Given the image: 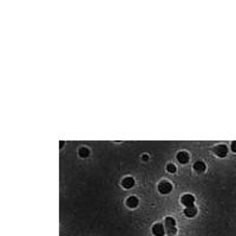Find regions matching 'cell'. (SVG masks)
I'll return each instance as SVG.
<instances>
[{"instance_id": "5", "label": "cell", "mask_w": 236, "mask_h": 236, "mask_svg": "<svg viewBox=\"0 0 236 236\" xmlns=\"http://www.w3.org/2000/svg\"><path fill=\"white\" fill-rule=\"evenodd\" d=\"M177 159H178V162L180 163L185 164V163L189 161V154L188 152H185V151H180V152L177 154Z\"/></svg>"}, {"instance_id": "6", "label": "cell", "mask_w": 236, "mask_h": 236, "mask_svg": "<svg viewBox=\"0 0 236 236\" xmlns=\"http://www.w3.org/2000/svg\"><path fill=\"white\" fill-rule=\"evenodd\" d=\"M134 184H135V180H134L132 177H125V178L122 181V185H123L125 189L132 188Z\"/></svg>"}, {"instance_id": "13", "label": "cell", "mask_w": 236, "mask_h": 236, "mask_svg": "<svg viewBox=\"0 0 236 236\" xmlns=\"http://www.w3.org/2000/svg\"><path fill=\"white\" fill-rule=\"evenodd\" d=\"M167 233H168V235L174 236V235H176V233H177V229H176V228H174V229L167 230Z\"/></svg>"}, {"instance_id": "2", "label": "cell", "mask_w": 236, "mask_h": 236, "mask_svg": "<svg viewBox=\"0 0 236 236\" xmlns=\"http://www.w3.org/2000/svg\"><path fill=\"white\" fill-rule=\"evenodd\" d=\"M213 151H214V154L216 156H218V157H226L227 154H228V148L226 147V145H216L215 148L213 149Z\"/></svg>"}, {"instance_id": "14", "label": "cell", "mask_w": 236, "mask_h": 236, "mask_svg": "<svg viewBox=\"0 0 236 236\" xmlns=\"http://www.w3.org/2000/svg\"><path fill=\"white\" fill-rule=\"evenodd\" d=\"M231 151H234V152H236V141L231 143Z\"/></svg>"}, {"instance_id": "11", "label": "cell", "mask_w": 236, "mask_h": 236, "mask_svg": "<svg viewBox=\"0 0 236 236\" xmlns=\"http://www.w3.org/2000/svg\"><path fill=\"white\" fill-rule=\"evenodd\" d=\"M90 155V150L88 148H85V147H83V148L79 149V156L83 157V158H85V157H88Z\"/></svg>"}, {"instance_id": "9", "label": "cell", "mask_w": 236, "mask_h": 236, "mask_svg": "<svg viewBox=\"0 0 236 236\" xmlns=\"http://www.w3.org/2000/svg\"><path fill=\"white\" fill-rule=\"evenodd\" d=\"M196 214H197V209L194 205L193 207H188L184 210V215L187 216V217H194V216H196Z\"/></svg>"}, {"instance_id": "1", "label": "cell", "mask_w": 236, "mask_h": 236, "mask_svg": "<svg viewBox=\"0 0 236 236\" xmlns=\"http://www.w3.org/2000/svg\"><path fill=\"white\" fill-rule=\"evenodd\" d=\"M171 189H172V185H171V183L169 182V181H162L158 184V191L161 194H164V195L169 194L171 191Z\"/></svg>"}, {"instance_id": "15", "label": "cell", "mask_w": 236, "mask_h": 236, "mask_svg": "<svg viewBox=\"0 0 236 236\" xmlns=\"http://www.w3.org/2000/svg\"><path fill=\"white\" fill-rule=\"evenodd\" d=\"M148 159H149V156H147V155L143 156V161H148Z\"/></svg>"}, {"instance_id": "10", "label": "cell", "mask_w": 236, "mask_h": 236, "mask_svg": "<svg viewBox=\"0 0 236 236\" xmlns=\"http://www.w3.org/2000/svg\"><path fill=\"white\" fill-rule=\"evenodd\" d=\"M205 164L202 162V161H197V162L194 164V169H195V171H197L198 174H201V172H203L204 170H205Z\"/></svg>"}, {"instance_id": "4", "label": "cell", "mask_w": 236, "mask_h": 236, "mask_svg": "<svg viewBox=\"0 0 236 236\" xmlns=\"http://www.w3.org/2000/svg\"><path fill=\"white\" fill-rule=\"evenodd\" d=\"M164 233H165V230H164L163 224H161V223H156V224H154V227H152V234H154V235L163 236L164 235Z\"/></svg>"}, {"instance_id": "7", "label": "cell", "mask_w": 236, "mask_h": 236, "mask_svg": "<svg viewBox=\"0 0 236 236\" xmlns=\"http://www.w3.org/2000/svg\"><path fill=\"white\" fill-rule=\"evenodd\" d=\"M164 224H165V228L167 230H170V229H174L176 228V221L175 218H172V217H167L165 218V221H164Z\"/></svg>"}, {"instance_id": "3", "label": "cell", "mask_w": 236, "mask_h": 236, "mask_svg": "<svg viewBox=\"0 0 236 236\" xmlns=\"http://www.w3.org/2000/svg\"><path fill=\"white\" fill-rule=\"evenodd\" d=\"M194 202H195V197L190 194H187V195H183L181 197V203L183 205H185L187 208L188 207H193L194 205Z\"/></svg>"}, {"instance_id": "8", "label": "cell", "mask_w": 236, "mask_h": 236, "mask_svg": "<svg viewBox=\"0 0 236 236\" xmlns=\"http://www.w3.org/2000/svg\"><path fill=\"white\" fill-rule=\"evenodd\" d=\"M126 205H128L129 208H136L138 205V198L135 197V196L129 197L128 200H126Z\"/></svg>"}, {"instance_id": "12", "label": "cell", "mask_w": 236, "mask_h": 236, "mask_svg": "<svg viewBox=\"0 0 236 236\" xmlns=\"http://www.w3.org/2000/svg\"><path fill=\"white\" fill-rule=\"evenodd\" d=\"M167 170H168L169 172H175V171H176L175 164H171V163H170V164H168V165H167Z\"/></svg>"}]
</instances>
